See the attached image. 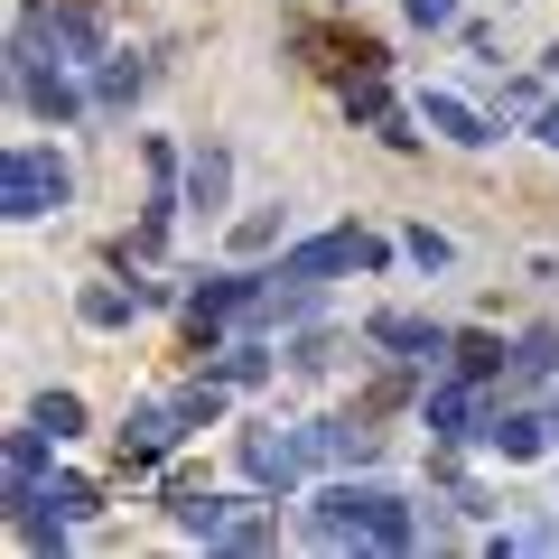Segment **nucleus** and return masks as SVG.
<instances>
[{
    "label": "nucleus",
    "mask_w": 559,
    "mask_h": 559,
    "mask_svg": "<svg viewBox=\"0 0 559 559\" xmlns=\"http://www.w3.org/2000/svg\"><path fill=\"white\" fill-rule=\"evenodd\" d=\"M178 429H187V411H178V401H168V411H159V401H150V411H131V419H121V466L168 457V448H178Z\"/></svg>",
    "instance_id": "obj_5"
},
{
    "label": "nucleus",
    "mask_w": 559,
    "mask_h": 559,
    "mask_svg": "<svg viewBox=\"0 0 559 559\" xmlns=\"http://www.w3.org/2000/svg\"><path fill=\"white\" fill-rule=\"evenodd\" d=\"M540 140H550V150H559V103H550V112H540Z\"/></svg>",
    "instance_id": "obj_23"
},
{
    "label": "nucleus",
    "mask_w": 559,
    "mask_h": 559,
    "mask_svg": "<svg viewBox=\"0 0 559 559\" xmlns=\"http://www.w3.org/2000/svg\"><path fill=\"white\" fill-rule=\"evenodd\" d=\"M308 457H318V439H308V429H289V419H271V429H252V439H242V476H252V485H299Z\"/></svg>",
    "instance_id": "obj_3"
},
{
    "label": "nucleus",
    "mask_w": 559,
    "mask_h": 559,
    "mask_svg": "<svg viewBox=\"0 0 559 559\" xmlns=\"http://www.w3.org/2000/svg\"><path fill=\"white\" fill-rule=\"evenodd\" d=\"M47 439H57V429H38V419H28L20 439H10V495H28V485H38V466H47Z\"/></svg>",
    "instance_id": "obj_12"
},
{
    "label": "nucleus",
    "mask_w": 559,
    "mask_h": 559,
    "mask_svg": "<svg viewBox=\"0 0 559 559\" xmlns=\"http://www.w3.org/2000/svg\"><path fill=\"white\" fill-rule=\"evenodd\" d=\"M318 540H382V550H401L411 540V503L382 495V485H336L318 503Z\"/></svg>",
    "instance_id": "obj_1"
},
{
    "label": "nucleus",
    "mask_w": 559,
    "mask_h": 559,
    "mask_svg": "<svg viewBox=\"0 0 559 559\" xmlns=\"http://www.w3.org/2000/svg\"><path fill=\"white\" fill-rule=\"evenodd\" d=\"M178 411H187V429H205V419L224 411V382H187V392H178Z\"/></svg>",
    "instance_id": "obj_18"
},
{
    "label": "nucleus",
    "mask_w": 559,
    "mask_h": 559,
    "mask_svg": "<svg viewBox=\"0 0 559 559\" xmlns=\"http://www.w3.org/2000/svg\"><path fill=\"white\" fill-rule=\"evenodd\" d=\"M457 364H466V382H485V373H503V345L495 336H457Z\"/></svg>",
    "instance_id": "obj_17"
},
{
    "label": "nucleus",
    "mask_w": 559,
    "mask_h": 559,
    "mask_svg": "<svg viewBox=\"0 0 559 559\" xmlns=\"http://www.w3.org/2000/svg\"><path fill=\"white\" fill-rule=\"evenodd\" d=\"M28 419H38V429H57V439H75V429H84V401H75V392H47Z\"/></svg>",
    "instance_id": "obj_15"
},
{
    "label": "nucleus",
    "mask_w": 559,
    "mask_h": 559,
    "mask_svg": "<svg viewBox=\"0 0 559 559\" xmlns=\"http://www.w3.org/2000/svg\"><path fill=\"white\" fill-rule=\"evenodd\" d=\"M178 522L197 540H224V522H234V503H215V495H178Z\"/></svg>",
    "instance_id": "obj_14"
},
{
    "label": "nucleus",
    "mask_w": 559,
    "mask_h": 559,
    "mask_svg": "<svg viewBox=\"0 0 559 559\" xmlns=\"http://www.w3.org/2000/svg\"><path fill=\"white\" fill-rule=\"evenodd\" d=\"M224 550H271V522H261V513H234V522H224Z\"/></svg>",
    "instance_id": "obj_19"
},
{
    "label": "nucleus",
    "mask_w": 559,
    "mask_h": 559,
    "mask_svg": "<svg viewBox=\"0 0 559 559\" xmlns=\"http://www.w3.org/2000/svg\"><path fill=\"white\" fill-rule=\"evenodd\" d=\"M131 94H140V66H131V57L103 66V103H131Z\"/></svg>",
    "instance_id": "obj_21"
},
{
    "label": "nucleus",
    "mask_w": 559,
    "mask_h": 559,
    "mask_svg": "<svg viewBox=\"0 0 559 559\" xmlns=\"http://www.w3.org/2000/svg\"><path fill=\"white\" fill-rule=\"evenodd\" d=\"M308 439H318V457H326V466H364V457L382 448V429H364V419H318Z\"/></svg>",
    "instance_id": "obj_7"
},
{
    "label": "nucleus",
    "mask_w": 559,
    "mask_h": 559,
    "mask_svg": "<svg viewBox=\"0 0 559 559\" xmlns=\"http://www.w3.org/2000/svg\"><path fill=\"white\" fill-rule=\"evenodd\" d=\"M271 373V355H261V345H234V355H224V382H261Z\"/></svg>",
    "instance_id": "obj_20"
},
{
    "label": "nucleus",
    "mask_w": 559,
    "mask_h": 559,
    "mask_svg": "<svg viewBox=\"0 0 559 559\" xmlns=\"http://www.w3.org/2000/svg\"><path fill=\"white\" fill-rule=\"evenodd\" d=\"M261 299H271V289H261V280H205V289H197V326H224V318H252V308Z\"/></svg>",
    "instance_id": "obj_6"
},
{
    "label": "nucleus",
    "mask_w": 559,
    "mask_h": 559,
    "mask_svg": "<svg viewBox=\"0 0 559 559\" xmlns=\"http://www.w3.org/2000/svg\"><path fill=\"white\" fill-rule=\"evenodd\" d=\"M429 429H448V439H485L495 419H485V411H476V392L457 382V392H439V401H429Z\"/></svg>",
    "instance_id": "obj_9"
},
{
    "label": "nucleus",
    "mask_w": 559,
    "mask_h": 559,
    "mask_svg": "<svg viewBox=\"0 0 559 559\" xmlns=\"http://www.w3.org/2000/svg\"><path fill=\"white\" fill-rule=\"evenodd\" d=\"M75 197V178H66V159L57 150H10V168H0V205H10V215H57V205Z\"/></svg>",
    "instance_id": "obj_2"
},
{
    "label": "nucleus",
    "mask_w": 559,
    "mask_h": 559,
    "mask_svg": "<svg viewBox=\"0 0 559 559\" xmlns=\"http://www.w3.org/2000/svg\"><path fill=\"white\" fill-rule=\"evenodd\" d=\"M224 187H234V159H224V150H205V159L187 168V205H197V215H215Z\"/></svg>",
    "instance_id": "obj_10"
},
{
    "label": "nucleus",
    "mask_w": 559,
    "mask_h": 559,
    "mask_svg": "<svg viewBox=\"0 0 559 559\" xmlns=\"http://www.w3.org/2000/svg\"><path fill=\"white\" fill-rule=\"evenodd\" d=\"M131 308H140V289H84V318L94 326H121Z\"/></svg>",
    "instance_id": "obj_16"
},
{
    "label": "nucleus",
    "mask_w": 559,
    "mask_h": 559,
    "mask_svg": "<svg viewBox=\"0 0 559 559\" xmlns=\"http://www.w3.org/2000/svg\"><path fill=\"white\" fill-rule=\"evenodd\" d=\"M419 112H429V131H448V140H466V150H476V140H495V131H485V121L466 112L457 94H429V103H419Z\"/></svg>",
    "instance_id": "obj_13"
},
{
    "label": "nucleus",
    "mask_w": 559,
    "mask_h": 559,
    "mask_svg": "<svg viewBox=\"0 0 559 559\" xmlns=\"http://www.w3.org/2000/svg\"><path fill=\"white\" fill-rule=\"evenodd\" d=\"M373 345H392L401 364H439L448 355V336H439V326H419V318H373Z\"/></svg>",
    "instance_id": "obj_8"
},
{
    "label": "nucleus",
    "mask_w": 559,
    "mask_h": 559,
    "mask_svg": "<svg viewBox=\"0 0 559 559\" xmlns=\"http://www.w3.org/2000/svg\"><path fill=\"white\" fill-rule=\"evenodd\" d=\"M485 439H495L503 457H540V439H550V419H532V411H503L495 429H485Z\"/></svg>",
    "instance_id": "obj_11"
},
{
    "label": "nucleus",
    "mask_w": 559,
    "mask_h": 559,
    "mask_svg": "<svg viewBox=\"0 0 559 559\" xmlns=\"http://www.w3.org/2000/svg\"><path fill=\"white\" fill-rule=\"evenodd\" d=\"M411 20L419 28H448V20H457V0H411Z\"/></svg>",
    "instance_id": "obj_22"
},
{
    "label": "nucleus",
    "mask_w": 559,
    "mask_h": 559,
    "mask_svg": "<svg viewBox=\"0 0 559 559\" xmlns=\"http://www.w3.org/2000/svg\"><path fill=\"white\" fill-rule=\"evenodd\" d=\"M364 261H382V242L373 234H318V242H299V252L280 261V280H336V271H364Z\"/></svg>",
    "instance_id": "obj_4"
}]
</instances>
